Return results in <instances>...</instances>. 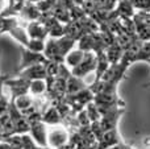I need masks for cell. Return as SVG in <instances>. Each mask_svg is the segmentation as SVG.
Here are the masks:
<instances>
[{
  "label": "cell",
  "mask_w": 150,
  "mask_h": 149,
  "mask_svg": "<svg viewBox=\"0 0 150 149\" xmlns=\"http://www.w3.org/2000/svg\"><path fill=\"white\" fill-rule=\"evenodd\" d=\"M78 41H75L74 38L69 36H63L59 38H49L45 42V50H44V55L47 58L49 61L57 63H63L65 58L71 50L76 46Z\"/></svg>",
  "instance_id": "1"
},
{
  "label": "cell",
  "mask_w": 150,
  "mask_h": 149,
  "mask_svg": "<svg viewBox=\"0 0 150 149\" xmlns=\"http://www.w3.org/2000/svg\"><path fill=\"white\" fill-rule=\"evenodd\" d=\"M47 62H49V60L44 55V53L32 52V50L21 46V62H20L18 71L24 70V69H26V67H30V66H33V65L47 63Z\"/></svg>",
  "instance_id": "5"
},
{
  "label": "cell",
  "mask_w": 150,
  "mask_h": 149,
  "mask_svg": "<svg viewBox=\"0 0 150 149\" xmlns=\"http://www.w3.org/2000/svg\"><path fill=\"white\" fill-rule=\"evenodd\" d=\"M130 3L136 11L150 12V0H130Z\"/></svg>",
  "instance_id": "11"
},
{
  "label": "cell",
  "mask_w": 150,
  "mask_h": 149,
  "mask_svg": "<svg viewBox=\"0 0 150 149\" xmlns=\"http://www.w3.org/2000/svg\"><path fill=\"white\" fill-rule=\"evenodd\" d=\"M26 33H28L30 40H41V41H46L49 38L46 26L41 23L40 20L37 21H29L26 23Z\"/></svg>",
  "instance_id": "7"
},
{
  "label": "cell",
  "mask_w": 150,
  "mask_h": 149,
  "mask_svg": "<svg viewBox=\"0 0 150 149\" xmlns=\"http://www.w3.org/2000/svg\"><path fill=\"white\" fill-rule=\"evenodd\" d=\"M8 78H9L8 75H1V77H0V99L4 96V94H3V89H4L5 82H7Z\"/></svg>",
  "instance_id": "13"
},
{
  "label": "cell",
  "mask_w": 150,
  "mask_h": 149,
  "mask_svg": "<svg viewBox=\"0 0 150 149\" xmlns=\"http://www.w3.org/2000/svg\"><path fill=\"white\" fill-rule=\"evenodd\" d=\"M42 121L47 126H57L63 123V115L57 106L52 104L42 112Z\"/></svg>",
  "instance_id": "8"
},
{
  "label": "cell",
  "mask_w": 150,
  "mask_h": 149,
  "mask_svg": "<svg viewBox=\"0 0 150 149\" xmlns=\"http://www.w3.org/2000/svg\"><path fill=\"white\" fill-rule=\"evenodd\" d=\"M8 4H9V0H0V16L7 11Z\"/></svg>",
  "instance_id": "14"
},
{
  "label": "cell",
  "mask_w": 150,
  "mask_h": 149,
  "mask_svg": "<svg viewBox=\"0 0 150 149\" xmlns=\"http://www.w3.org/2000/svg\"><path fill=\"white\" fill-rule=\"evenodd\" d=\"M146 86H150V83H148V84H146Z\"/></svg>",
  "instance_id": "16"
},
{
  "label": "cell",
  "mask_w": 150,
  "mask_h": 149,
  "mask_svg": "<svg viewBox=\"0 0 150 149\" xmlns=\"http://www.w3.org/2000/svg\"><path fill=\"white\" fill-rule=\"evenodd\" d=\"M98 67V54L93 52H87L86 57L75 69L71 70V74L78 78H86L90 74H93Z\"/></svg>",
  "instance_id": "3"
},
{
  "label": "cell",
  "mask_w": 150,
  "mask_h": 149,
  "mask_svg": "<svg viewBox=\"0 0 150 149\" xmlns=\"http://www.w3.org/2000/svg\"><path fill=\"white\" fill-rule=\"evenodd\" d=\"M0 149H15L12 145V143L9 141L8 139H4L0 141Z\"/></svg>",
  "instance_id": "12"
},
{
  "label": "cell",
  "mask_w": 150,
  "mask_h": 149,
  "mask_svg": "<svg viewBox=\"0 0 150 149\" xmlns=\"http://www.w3.org/2000/svg\"><path fill=\"white\" fill-rule=\"evenodd\" d=\"M47 81L46 79H34V81L29 82L28 92L34 98H42L45 95H47Z\"/></svg>",
  "instance_id": "9"
},
{
  "label": "cell",
  "mask_w": 150,
  "mask_h": 149,
  "mask_svg": "<svg viewBox=\"0 0 150 149\" xmlns=\"http://www.w3.org/2000/svg\"><path fill=\"white\" fill-rule=\"evenodd\" d=\"M86 50H82L80 48H78V46H75L73 50H71L70 53H69L67 55H66V58H65V65L67 66L70 70H73V69H75L78 65H79L80 62H82L83 60H84V57H86Z\"/></svg>",
  "instance_id": "10"
},
{
  "label": "cell",
  "mask_w": 150,
  "mask_h": 149,
  "mask_svg": "<svg viewBox=\"0 0 150 149\" xmlns=\"http://www.w3.org/2000/svg\"><path fill=\"white\" fill-rule=\"evenodd\" d=\"M0 77H1V75H0Z\"/></svg>",
  "instance_id": "17"
},
{
  "label": "cell",
  "mask_w": 150,
  "mask_h": 149,
  "mask_svg": "<svg viewBox=\"0 0 150 149\" xmlns=\"http://www.w3.org/2000/svg\"><path fill=\"white\" fill-rule=\"evenodd\" d=\"M28 1H30V3H34V4H37V3L42 1V0H28Z\"/></svg>",
  "instance_id": "15"
},
{
  "label": "cell",
  "mask_w": 150,
  "mask_h": 149,
  "mask_svg": "<svg viewBox=\"0 0 150 149\" xmlns=\"http://www.w3.org/2000/svg\"><path fill=\"white\" fill-rule=\"evenodd\" d=\"M18 78H23L25 81H34V79H47V70L46 63H38L30 67H26L17 73Z\"/></svg>",
  "instance_id": "6"
},
{
  "label": "cell",
  "mask_w": 150,
  "mask_h": 149,
  "mask_svg": "<svg viewBox=\"0 0 150 149\" xmlns=\"http://www.w3.org/2000/svg\"><path fill=\"white\" fill-rule=\"evenodd\" d=\"M70 132L63 124L57 126H47V148L49 149H63L69 145L70 141Z\"/></svg>",
  "instance_id": "2"
},
{
  "label": "cell",
  "mask_w": 150,
  "mask_h": 149,
  "mask_svg": "<svg viewBox=\"0 0 150 149\" xmlns=\"http://www.w3.org/2000/svg\"><path fill=\"white\" fill-rule=\"evenodd\" d=\"M30 123V129H29V135H30L32 140L36 143L38 147L47 148L46 137H47V124L42 121L41 118L36 119H28Z\"/></svg>",
  "instance_id": "4"
}]
</instances>
